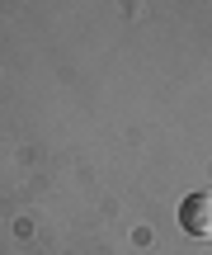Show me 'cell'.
I'll return each mask as SVG.
<instances>
[{
    "label": "cell",
    "mask_w": 212,
    "mask_h": 255,
    "mask_svg": "<svg viewBox=\"0 0 212 255\" xmlns=\"http://www.w3.org/2000/svg\"><path fill=\"white\" fill-rule=\"evenodd\" d=\"M179 227L189 237H212V194L198 189V194H184L179 203Z\"/></svg>",
    "instance_id": "6da1fadb"
}]
</instances>
